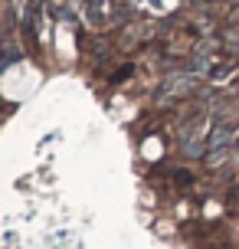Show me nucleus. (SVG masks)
I'll use <instances>...</instances> for the list:
<instances>
[{
	"label": "nucleus",
	"mask_w": 239,
	"mask_h": 249,
	"mask_svg": "<svg viewBox=\"0 0 239 249\" xmlns=\"http://www.w3.org/2000/svg\"><path fill=\"white\" fill-rule=\"evenodd\" d=\"M108 17H112V3H108V0H88L85 3V20L92 26L108 23Z\"/></svg>",
	"instance_id": "obj_1"
},
{
	"label": "nucleus",
	"mask_w": 239,
	"mask_h": 249,
	"mask_svg": "<svg viewBox=\"0 0 239 249\" xmlns=\"http://www.w3.org/2000/svg\"><path fill=\"white\" fill-rule=\"evenodd\" d=\"M193 79H197V75H171L161 86V99H167V95H184V92L193 86Z\"/></svg>",
	"instance_id": "obj_2"
},
{
	"label": "nucleus",
	"mask_w": 239,
	"mask_h": 249,
	"mask_svg": "<svg viewBox=\"0 0 239 249\" xmlns=\"http://www.w3.org/2000/svg\"><path fill=\"white\" fill-rule=\"evenodd\" d=\"M128 75H131V66H121V69H118L112 79H115V82H121V79H128Z\"/></svg>",
	"instance_id": "obj_3"
},
{
	"label": "nucleus",
	"mask_w": 239,
	"mask_h": 249,
	"mask_svg": "<svg viewBox=\"0 0 239 249\" xmlns=\"http://www.w3.org/2000/svg\"><path fill=\"white\" fill-rule=\"evenodd\" d=\"M233 161L239 164V144H233Z\"/></svg>",
	"instance_id": "obj_4"
}]
</instances>
